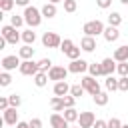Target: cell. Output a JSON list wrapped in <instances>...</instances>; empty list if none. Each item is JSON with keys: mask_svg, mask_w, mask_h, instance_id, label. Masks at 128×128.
Returning <instances> with one entry per match:
<instances>
[{"mask_svg": "<svg viewBox=\"0 0 128 128\" xmlns=\"http://www.w3.org/2000/svg\"><path fill=\"white\" fill-rule=\"evenodd\" d=\"M24 22L30 26V28H36V26H40V22H42V10H38L36 6H28V8H24Z\"/></svg>", "mask_w": 128, "mask_h": 128, "instance_id": "1", "label": "cell"}, {"mask_svg": "<svg viewBox=\"0 0 128 128\" xmlns=\"http://www.w3.org/2000/svg\"><path fill=\"white\" fill-rule=\"evenodd\" d=\"M104 24L100 22V20H90V22H86L84 26H82V32H84V36H98V34H104Z\"/></svg>", "mask_w": 128, "mask_h": 128, "instance_id": "2", "label": "cell"}, {"mask_svg": "<svg viewBox=\"0 0 128 128\" xmlns=\"http://www.w3.org/2000/svg\"><path fill=\"white\" fill-rule=\"evenodd\" d=\"M0 34L6 38L8 44H18V40H22V34H18V30L12 26V24H4L0 28Z\"/></svg>", "mask_w": 128, "mask_h": 128, "instance_id": "3", "label": "cell"}, {"mask_svg": "<svg viewBox=\"0 0 128 128\" xmlns=\"http://www.w3.org/2000/svg\"><path fill=\"white\" fill-rule=\"evenodd\" d=\"M80 84L84 86V90H86L90 96H96V94L102 92V90H100V84H98V80H96L94 76H84V78L80 80Z\"/></svg>", "mask_w": 128, "mask_h": 128, "instance_id": "4", "label": "cell"}, {"mask_svg": "<svg viewBox=\"0 0 128 128\" xmlns=\"http://www.w3.org/2000/svg\"><path fill=\"white\" fill-rule=\"evenodd\" d=\"M60 44H62V38L56 32H44V36H42V46L44 48H58Z\"/></svg>", "mask_w": 128, "mask_h": 128, "instance_id": "5", "label": "cell"}, {"mask_svg": "<svg viewBox=\"0 0 128 128\" xmlns=\"http://www.w3.org/2000/svg\"><path fill=\"white\" fill-rule=\"evenodd\" d=\"M20 74H24V76H36L38 72H40V68H38V62H34V60H22V64H20Z\"/></svg>", "mask_w": 128, "mask_h": 128, "instance_id": "6", "label": "cell"}, {"mask_svg": "<svg viewBox=\"0 0 128 128\" xmlns=\"http://www.w3.org/2000/svg\"><path fill=\"white\" fill-rule=\"evenodd\" d=\"M2 68H4V72H10V70H16V68H20V56H16V54H10V56H4L2 58Z\"/></svg>", "mask_w": 128, "mask_h": 128, "instance_id": "7", "label": "cell"}, {"mask_svg": "<svg viewBox=\"0 0 128 128\" xmlns=\"http://www.w3.org/2000/svg\"><path fill=\"white\" fill-rule=\"evenodd\" d=\"M66 76H68V68H64V66H52L50 72H48V78L50 80H56V82L66 80Z\"/></svg>", "mask_w": 128, "mask_h": 128, "instance_id": "8", "label": "cell"}, {"mask_svg": "<svg viewBox=\"0 0 128 128\" xmlns=\"http://www.w3.org/2000/svg\"><path fill=\"white\" fill-rule=\"evenodd\" d=\"M88 66H90V64H88L86 60L78 58V60H72V62L68 64V72H72V74H80V72H86Z\"/></svg>", "mask_w": 128, "mask_h": 128, "instance_id": "9", "label": "cell"}, {"mask_svg": "<svg viewBox=\"0 0 128 128\" xmlns=\"http://www.w3.org/2000/svg\"><path fill=\"white\" fill-rule=\"evenodd\" d=\"M100 66H102V76H112L114 72H116V60L114 58H104L102 62H100Z\"/></svg>", "mask_w": 128, "mask_h": 128, "instance_id": "10", "label": "cell"}, {"mask_svg": "<svg viewBox=\"0 0 128 128\" xmlns=\"http://www.w3.org/2000/svg\"><path fill=\"white\" fill-rule=\"evenodd\" d=\"M96 122V116L92 112H80V118H78V126L80 128H92Z\"/></svg>", "mask_w": 128, "mask_h": 128, "instance_id": "11", "label": "cell"}, {"mask_svg": "<svg viewBox=\"0 0 128 128\" xmlns=\"http://www.w3.org/2000/svg\"><path fill=\"white\" fill-rule=\"evenodd\" d=\"M50 126L52 128H70V122L60 114V112H54L50 116Z\"/></svg>", "mask_w": 128, "mask_h": 128, "instance_id": "12", "label": "cell"}, {"mask_svg": "<svg viewBox=\"0 0 128 128\" xmlns=\"http://www.w3.org/2000/svg\"><path fill=\"white\" fill-rule=\"evenodd\" d=\"M4 114V124H8V126H16L20 120H18V112H16V108H8V110H4L2 112Z\"/></svg>", "mask_w": 128, "mask_h": 128, "instance_id": "13", "label": "cell"}, {"mask_svg": "<svg viewBox=\"0 0 128 128\" xmlns=\"http://www.w3.org/2000/svg\"><path fill=\"white\" fill-rule=\"evenodd\" d=\"M70 88H72V86H68V82H66V80L56 82V84H54V94H56V96H60V98H64V96H68V94H70Z\"/></svg>", "mask_w": 128, "mask_h": 128, "instance_id": "14", "label": "cell"}, {"mask_svg": "<svg viewBox=\"0 0 128 128\" xmlns=\"http://www.w3.org/2000/svg\"><path fill=\"white\" fill-rule=\"evenodd\" d=\"M80 48H82L84 52H94V50H96V38L84 36V38L80 40Z\"/></svg>", "mask_w": 128, "mask_h": 128, "instance_id": "15", "label": "cell"}, {"mask_svg": "<svg viewBox=\"0 0 128 128\" xmlns=\"http://www.w3.org/2000/svg\"><path fill=\"white\" fill-rule=\"evenodd\" d=\"M104 40L106 42H116L118 38H120V32H118V28H114V26H108L106 30H104Z\"/></svg>", "mask_w": 128, "mask_h": 128, "instance_id": "16", "label": "cell"}, {"mask_svg": "<svg viewBox=\"0 0 128 128\" xmlns=\"http://www.w3.org/2000/svg\"><path fill=\"white\" fill-rule=\"evenodd\" d=\"M116 62H128V46H118L112 56Z\"/></svg>", "mask_w": 128, "mask_h": 128, "instance_id": "17", "label": "cell"}, {"mask_svg": "<svg viewBox=\"0 0 128 128\" xmlns=\"http://www.w3.org/2000/svg\"><path fill=\"white\" fill-rule=\"evenodd\" d=\"M58 14V8H56V4H52V2H46L44 6H42V16L44 18H54Z\"/></svg>", "mask_w": 128, "mask_h": 128, "instance_id": "18", "label": "cell"}, {"mask_svg": "<svg viewBox=\"0 0 128 128\" xmlns=\"http://www.w3.org/2000/svg\"><path fill=\"white\" fill-rule=\"evenodd\" d=\"M18 56H20L22 60H32V56H34V48H32L30 44H24V46L18 50Z\"/></svg>", "mask_w": 128, "mask_h": 128, "instance_id": "19", "label": "cell"}, {"mask_svg": "<svg viewBox=\"0 0 128 128\" xmlns=\"http://www.w3.org/2000/svg\"><path fill=\"white\" fill-rule=\"evenodd\" d=\"M50 108H52L54 112H64V110H66V108H64V100H62L60 96L50 98Z\"/></svg>", "mask_w": 128, "mask_h": 128, "instance_id": "20", "label": "cell"}, {"mask_svg": "<svg viewBox=\"0 0 128 128\" xmlns=\"http://www.w3.org/2000/svg\"><path fill=\"white\" fill-rule=\"evenodd\" d=\"M120 24H122V14H120V12H110V14H108V26L118 28Z\"/></svg>", "mask_w": 128, "mask_h": 128, "instance_id": "21", "label": "cell"}, {"mask_svg": "<svg viewBox=\"0 0 128 128\" xmlns=\"http://www.w3.org/2000/svg\"><path fill=\"white\" fill-rule=\"evenodd\" d=\"M48 80H50V78H48V72H38V74L34 76V84H36L38 88H44V86L48 84Z\"/></svg>", "mask_w": 128, "mask_h": 128, "instance_id": "22", "label": "cell"}, {"mask_svg": "<svg viewBox=\"0 0 128 128\" xmlns=\"http://www.w3.org/2000/svg\"><path fill=\"white\" fill-rule=\"evenodd\" d=\"M62 116H64L68 122H78V118H80V114H78V110H76V108H66Z\"/></svg>", "mask_w": 128, "mask_h": 128, "instance_id": "23", "label": "cell"}, {"mask_svg": "<svg viewBox=\"0 0 128 128\" xmlns=\"http://www.w3.org/2000/svg\"><path fill=\"white\" fill-rule=\"evenodd\" d=\"M22 40H24V44H34L36 42V32H32V28H28V30H24L22 32Z\"/></svg>", "mask_w": 128, "mask_h": 128, "instance_id": "24", "label": "cell"}, {"mask_svg": "<svg viewBox=\"0 0 128 128\" xmlns=\"http://www.w3.org/2000/svg\"><path fill=\"white\" fill-rule=\"evenodd\" d=\"M92 98H94V104L96 106H106L108 104V92H100V94H96Z\"/></svg>", "mask_w": 128, "mask_h": 128, "instance_id": "25", "label": "cell"}, {"mask_svg": "<svg viewBox=\"0 0 128 128\" xmlns=\"http://www.w3.org/2000/svg\"><path fill=\"white\" fill-rule=\"evenodd\" d=\"M106 90L108 92H114V90H118V80L114 78V76H106Z\"/></svg>", "mask_w": 128, "mask_h": 128, "instance_id": "26", "label": "cell"}, {"mask_svg": "<svg viewBox=\"0 0 128 128\" xmlns=\"http://www.w3.org/2000/svg\"><path fill=\"white\" fill-rule=\"evenodd\" d=\"M38 68H40V72H50V68H52V60H50V58H42V60H38Z\"/></svg>", "mask_w": 128, "mask_h": 128, "instance_id": "27", "label": "cell"}, {"mask_svg": "<svg viewBox=\"0 0 128 128\" xmlns=\"http://www.w3.org/2000/svg\"><path fill=\"white\" fill-rule=\"evenodd\" d=\"M84 86L82 84H74L72 88H70V96H74V98H80V96H84Z\"/></svg>", "mask_w": 128, "mask_h": 128, "instance_id": "28", "label": "cell"}, {"mask_svg": "<svg viewBox=\"0 0 128 128\" xmlns=\"http://www.w3.org/2000/svg\"><path fill=\"white\" fill-rule=\"evenodd\" d=\"M88 72H90V76L98 78V76H102V66L94 62V64H90V66H88Z\"/></svg>", "mask_w": 128, "mask_h": 128, "instance_id": "29", "label": "cell"}, {"mask_svg": "<svg viewBox=\"0 0 128 128\" xmlns=\"http://www.w3.org/2000/svg\"><path fill=\"white\" fill-rule=\"evenodd\" d=\"M62 4H64V12H68V14H72V12H76V8H78V4H76V0H64Z\"/></svg>", "mask_w": 128, "mask_h": 128, "instance_id": "30", "label": "cell"}, {"mask_svg": "<svg viewBox=\"0 0 128 128\" xmlns=\"http://www.w3.org/2000/svg\"><path fill=\"white\" fill-rule=\"evenodd\" d=\"M72 48H74V42H72L70 38H64V40H62V44H60V50H62L64 54H68Z\"/></svg>", "mask_w": 128, "mask_h": 128, "instance_id": "31", "label": "cell"}, {"mask_svg": "<svg viewBox=\"0 0 128 128\" xmlns=\"http://www.w3.org/2000/svg\"><path fill=\"white\" fill-rule=\"evenodd\" d=\"M14 4H16V0H0V10L2 12H10L14 8Z\"/></svg>", "mask_w": 128, "mask_h": 128, "instance_id": "32", "label": "cell"}, {"mask_svg": "<svg viewBox=\"0 0 128 128\" xmlns=\"http://www.w3.org/2000/svg\"><path fill=\"white\" fill-rule=\"evenodd\" d=\"M10 24H12L14 28H20V26L24 24V16H18V14H14V16L10 18Z\"/></svg>", "mask_w": 128, "mask_h": 128, "instance_id": "33", "label": "cell"}, {"mask_svg": "<svg viewBox=\"0 0 128 128\" xmlns=\"http://www.w3.org/2000/svg\"><path fill=\"white\" fill-rule=\"evenodd\" d=\"M8 100H10V106H12V108H18V106L22 104V98H20L18 94H10Z\"/></svg>", "mask_w": 128, "mask_h": 128, "instance_id": "34", "label": "cell"}, {"mask_svg": "<svg viewBox=\"0 0 128 128\" xmlns=\"http://www.w3.org/2000/svg\"><path fill=\"white\" fill-rule=\"evenodd\" d=\"M116 72H118L120 76H128V62H118Z\"/></svg>", "mask_w": 128, "mask_h": 128, "instance_id": "35", "label": "cell"}, {"mask_svg": "<svg viewBox=\"0 0 128 128\" xmlns=\"http://www.w3.org/2000/svg\"><path fill=\"white\" fill-rule=\"evenodd\" d=\"M118 90H120V92H128V76H120V80H118Z\"/></svg>", "mask_w": 128, "mask_h": 128, "instance_id": "36", "label": "cell"}, {"mask_svg": "<svg viewBox=\"0 0 128 128\" xmlns=\"http://www.w3.org/2000/svg\"><path fill=\"white\" fill-rule=\"evenodd\" d=\"M80 50H82V48H78V46H74V48H72V50H70V52H68L66 56H68L70 60H78V58H80Z\"/></svg>", "mask_w": 128, "mask_h": 128, "instance_id": "37", "label": "cell"}, {"mask_svg": "<svg viewBox=\"0 0 128 128\" xmlns=\"http://www.w3.org/2000/svg\"><path fill=\"white\" fill-rule=\"evenodd\" d=\"M10 82H12L10 74H8V72H2V74H0V86H8Z\"/></svg>", "mask_w": 128, "mask_h": 128, "instance_id": "38", "label": "cell"}, {"mask_svg": "<svg viewBox=\"0 0 128 128\" xmlns=\"http://www.w3.org/2000/svg\"><path fill=\"white\" fill-rule=\"evenodd\" d=\"M108 128H122V122H120V118L112 116V118L108 120Z\"/></svg>", "mask_w": 128, "mask_h": 128, "instance_id": "39", "label": "cell"}, {"mask_svg": "<svg viewBox=\"0 0 128 128\" xmlns=\"http://www.w3.org/2000/svg\"><path fill=\"white\" fill-rule=\"evenodd\" d=\"M62 100H64V108H74V102H76L74 96H64Z\"/></svg>", "mask_w": 128, "mask_h": 128, "instance_id": "40", "label": "cell"}, {"mask_svg": "<svg viewBox=\"0 0 128 128\" xmlns=\"http://www.w3.org/2000/svg\"><path fill=\"white\" fill-rule=\"evenodd\" d=\"M10 108V100H8V96H2L0 98V110L4 112V110H8Z\"/></svg>", "mask_w": 128, "mask_h": 128, "instance_id": "41", "label": "cell"}, {"mask_svg": "<svg viewBox=\"0 0 128 128\" xmlns=\"http://www.w3.org/2000/svg\"><path fill=\"white\" fill-rule=\"evenodd\" d=\"M28 124H30V128H42V120L40 118H32Z\"/></svg>", "mask_w": 128, "mask_h": 128, "instance_id": "42", "label": "cell"}, {"mask_svg": "<svg viewBox=\"0 0 128 128\" xmlns=\"http://www.w3.org/2000/svg\"><path fill=\"white\" fill-rule=\"evenodd\" d=\"M96 4H98V8H110L112 0H96Z\"/></svg>", "mask_w": 128, "mask_h": 128, "instance_id": "43", "label": "cell"}, {"mask_svg": "<svg viewBox=\"0 0 128 128\" xmlns=\"http://www.w3.org/2000/svg\"><path fill=\"white\" fill-rule=\"evenodd\" d=\"M92 128H108V122H106V120H96Z\"/></svg>", "mask_w": 128, "mask_h": 128, "instance_id": "44", "label": "cell"}, {"mask_svg": "<svg viewBox=\"0 0 128 128\" xmlns=\"http://www.w3.org/2000/svg\"><path fill=\"white\" fill-rule=\"evenodd\" d=\"M28 2H30V0H16V4H18V6H24V8H28Z\"/></svg>", "mask_w": 128, "mask_h": 128, "instance_id": "45", "label": "cell"}, {"mask_svg": "<svg viewBox=\"0 0 128 128\" xmlns=\"http://www.w3.org/2000/svg\"><path fill=\"white\" fill-rule=\"evenodd\" d=\"M16 128H30V124H28V122H22V120H20V122L16 124Z\"/></svg>", "mask_w": 128, "mask_h": 128, "instance_id": "46", "label": "cell"}, {"mask_svg": "<svg viewBox=\"0 0 128 128\" xmlns=\"http://www.w3.org/2000/svg\"><path fill=\"white\" fill-rule=\"evenodd\" d=\"M48 2H52V4H58V2H64V0H48Z\"/></svg>", "mask_w": 128, "mask_h": 128, "instance_id": "47", "label": "cell"}, {"mask_svg": "<svg viewBox=\"0 0 128 128\" xmlns=\"http://www.w3.org/2000/svg\"><path fill=\"white\" fill-rule=\"evenodd\" d=\"M120 2H122V4H124V6H128V0H120Z\"/></svg>", "mask_w": 128, "mask_h": 128, "instance_id": "48", "label": "cell"}, {"mask_svg": "<svg viewBox=\"0 0 128 128\" xmlns=\"http://www.w3.org/2000/svg\"><path fill=\"white\" fill-rule=\"evenodd\" d=\"M122 128H128V124H122Z\"/></svg>", "mask_w": 128, "mask_h": 128, "instance_id": "49", "label": "cell"}, {"mask_svg": "<svg viewBox=\"0 0 128 128\" xmlns=\"http://www.w3.org/2000/svg\"><path fill=\"white\" fill-rule=\"evenodd\" d=\"M72 128H80V126H72Z\"/></svg>", "mask_w": 128, "mask_h": 128, "instance_id": "50", "label": "cell"}]
</instances>
